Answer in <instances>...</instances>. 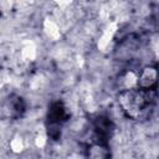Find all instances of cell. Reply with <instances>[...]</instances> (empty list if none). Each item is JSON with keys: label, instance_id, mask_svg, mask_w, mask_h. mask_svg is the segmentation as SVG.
Listing matches in <instances>:
<instances>
[{"label": "cell", "instance_id": "6da1fadb", "mask_svg": "<svg viewBox=\"0 0 159 159\" xmlns=\"http://www.w3.org/2000/svg\"><path fill=\"white\" fill-rule=\"evenodd\" d=\"M118 101L123 112L128 117L133 119H139L149 109L150 91L138 87L130 89H122L118 94Z\"/></svg>", "mask_w": 159, "mask_h": 159}, {"label": "cell", "instance_id": "7a4b0ae2", "mask_svg": "<svg viewBox=\"0 0 159 159\" xmlns=\"http://www.w3.org/2000/svg\"><path fill=\"white\" fill-rule=\"evenodd\" d=\"M86 159H112V150L108 142L94 140L86 147L84 150Z\"/></svg>", "mask_w": 159, "mask_h": 159}, {"label": "cell", "instance_id": "3957f363", "mask_svg": "<svg viewBox=\"0 0 159 159\" xmlns=\"http://www.w3.org/2000/svg\"><path fill=\"white\" fill-rule=\"evenodd\" d=\"M93 128L98 138L97 140H102V142H108L107 139H109V137L114 130V125L112 120L106 116L96 117V119L93 120Z\"/></svg>", "mask_w": 159, "mask_h": 159}, {"label": "cell", "instance_id": "277c9868", "mask_svg": "<svg viewBox=\"0 0 159 159\" xmlns=\"http://www.w3.org/2000/svg\"><path fill=\"white\" fill-rule=\"evenodd\" d=\"M158 71L155 66H147L144 67L138 75V88L153 91L157 86Z\"/></svg>", "mask_w": 159, "mask_h": 159}, {"label": "cell", "instance_id": "5b68a950", "mask_svg": "<svg viewBox=\"0 0 159 159\" xmlns=\"http://www.w3.org/2000/svg\"><path fill=\"white\" fill-rule=\"evenodd\" d=\"M25 102L20 96H10L4 104V112L10 118L21 117L25 112Z\"/></svg>", "mask_w": 159, "mask_h": 159}, {"label": "cell", "instance_id": "8992f818", "mask_svg": "<svg viewBox=\"0 0 159 159\" xmlns=\"http://www.w3.org/2000/svg\"><path fill=\"white\" fill-rule=\"evenodd\" d=\"M66 117H67V112L62 102L56 101L50 104L48 111H47V124L61 125L66 120L65 119Z\"/></svg>", "mask_w": 159, "mask_h": 159}, {"label": "cell", "instance_id": "52a82bcc", "mask_svg": "<svg viewBox=\"0 0 159 159\" xmlns=\"http://www.w3.org/2000/svg\"><path fill=\"white\" fill-rule=\"evenodd\" d=\"M120 86H122V89H130V88L138 87V75L134 73L133 71L125 72L120 78Z\"/></svg>", "mask_w": 159, "mask_h": 159}, {"label": "cell", "instance_id": "ba28073f", "mask_svg": "<svg viewBox=\"0 0 159 159\" xmlns=\"http://www.w3.org/2000/svg\"><path fill=\"white\" fill-rule=\"evenodd\" d=\"M43 29H45L46 35H47L50 39H52V40H56V39L60 36V27H58V25H57L53 20H51V19H47V20L45 21Z\"/></svg>", "mask_w": 159, "mask_h": 159}, {"label": "cell", "instance_id": "9c48e42d", "mask_svg": "<svg viewBox=\"0 0 159 159\" xmlns=\"http://www.w3.org/2000/svg\"><path fill=\"white\" fill-rule=\"evenodd\" d=\"M114 32H116V30H114V27H108L104 32H103V35H102V37L99 39V42H98V47H101V48H106L107 46H109V42L113 40V36H114Z\"/></svg>", "mask_w": 159, "mask_h": 159}, {"label": "cell", "instance_id": "30bf717a", "mask_svg": "<svg viewBox=\"0 0 159 159\" xmlns=\"http://www.w3.org/2000/svg\"><path fill=\"white\" fill-rule=\"evenodd\" d=\"M24 140L20 135H15L11 140V149L15 152V153H20L22 149H24Z\"/></svg>", "mask_w": 159, "mask_h": 159}]
</instances>
